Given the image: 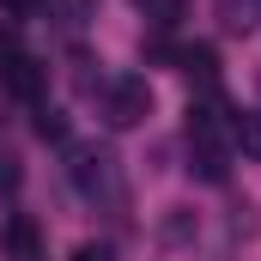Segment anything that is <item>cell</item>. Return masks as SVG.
<instances>
[{
    "label": "cell",
    "mask_w": 261,
    "mask_h": 261,
    "mask_svg": "<svg viewBox=\"0 0 261 261\" xmlns=\"http://www.w3.org/2000/svg\"><path fill=\"white\" fill-rule=\"evenodd\" d=\"M152 116V85L140 79V73H122V79H110L103 85V122L116 134H128V128H140Z\"/></svg>",
    "instance_id": "1"
},
{
    "label": "cell",
    "mask_w": 261,
    "mask_h": 261,
    "mask_svg": "<svg viewBox=\"0 0 261 261\" xmlns=\"http://www.w3.org/2000/svg\"><path fill=\"white\" fill-rule=\"evenodd\" d=\"M73 182H79V195L85 200H122V176H116V158L110 152H79L73 158Z\"/></svg>",
    "instance_id": "2"
},
{
    "label": "cell",
    "mask_w": 261,
    "mask_h": 261,
    "mask_svg": "<svg viewBox=\"0 0 261 261\" xmlns=\"http://www.w3.org/2000/svg\"><path fill=\"white\" fill-rule=\"evenodd\" d=\"M0 243H6L12 261H43V231H37L31 213H12V219L0 225Z\"/></svg>",
    "instance_id": "3"
},
{
    "label": "cell",
    "mask_w": 261,
    "mask_h": 261,
    "mask_svg": "<svg viewBox=\"0 0 261 261\" xmlns=\"http://www.w3.org/2000/svg\"><path fill=\"white\" fill-rule=\"evenodd\" d=\"M189 170L200 182H225L231 176V140H189Z\"/></svg>",
    "instance_id": "4"
},
{
    "label": "cell",
    "mask_w": 261,
    "mask_h": 261,
    "mask_svg": "<svg viewBox=\"0 0 261 261\" xmlns=\"http://www.w3.org/2000/svg\"><path fill=\"white\" fill-rule=\"evenodd\" d=\"M0 85H6L12 97L37 103V97H43V85H49V67H43V61H31V55H18V67H12V73H6Z\"/></svg>",
    "instance_id": "5"
},
{
    "label": "cell",
    "mask_w": 261,
    "mask_h": 261,
    "mask_svg": "<svg viewBox=\"0 0 261 261\" xmlns=\"http://www.w3.org/2000/svg\"><path fill=\"white\" fill-rule=\"evenodd\" d=\"M176 67H182L195 85H206V91H213V79H219V55H213V43H189V49H176Z\"/></svg>",
    "instance_id": "6"
},
{
    "label": "cell",
    "mask_w": 261,
    "mask_h": 261,
    "mask_svg": "<svg viewBox=\"0 0 261 261\" xmlns=\"http://www.w3.org/2000/svg\"><path fill=\"white\" fill-rule=\"evenodd\" d=\"M231 146H237L243 158H255V164H261V110H243V116H237V128H231Z\"/></svg>",
    "instance_id": "7"
},
{
    "label": "cell",
    "mask_w": 261,
    "mask_h": 261,
    "mask_svg": "<svg viewBox=\"0 0 261 261\" xmlns=\"http://www.w3.org/2000/svg\"><path fill=\"white\" fill-rule=\"evenodd\" d=\"M219 18H225V31H255L261 0H219Z\"/></svg>",
    "instance_id": "8"
},
{
    "label": "cell",
    "mask_w": 261,
    "mask_h": 261,
    "mask_svg": "<svg viewBox=\"0 0 261 261\" xmlns=\"http://www.w3.org/2000/svg\"><path fill=\"white\" fill-rule=\"evenodd\" d=\"M195 231H200V225H195V213H189V206H170V213H164V225H158V237H164V243H189Z\"/></svg>",
    "instance_id": "9"
},
{
    "label": "cell",
    "mask_w": 261,
    "mask_h": 261,
    "mask_svg": "<svg viewBox=\"0 0 261 261\" xmlns=\"http://www.w3.org/2000/svg\"><path fill=\"white\" fill-rule=\"evenodd\" d=\"M37 134H43V140H67V122H61V110H37Z\"/></svg>",
    "instance_id": "10"
},
{
    "label": "cell",
    "mask_w": 261,
    "mask_h": 261,
    "mask_svg": "<svg viewBox=\"0 0 261 261\" xmlns=\"http://www.w3.org/2000/svg\"><path fill=\"white\" fill-rule=\"evenodd\" d=\"M12 67H18V37H12V31H0V79H6Z\"/></svg>",
    "instance_id": "11"
},
{
    "label": "cell",
    "mask_w": 261,
    "mask_h": 261,
    "mask_svg": "<svg viewBox=\"0 0 261 261\" xmlns=\"http://www.w3.org/2000/svg\"><path fill=\"white\" fill-rule=\"evenodd\" d=\"M73 261H116V255H110L103 243H79V249H73Z\"/></svg>",
    "instance_id": "12"
},
{
    "label": "cell",
    "mask_w": 261,
    "mask_h": 261,
    "mask_svg": "<svg viewBox=\"0 0 261 261\" xmlns=\"http://www.w3.org/2000/svg\"><path fill=\"white\" fill-rule=\"evenodd\" d=\"M12 189H18V164H12V158H0V195H12Z\"/></svg>",
    "instance_id": "13"
},
{
    "label": "cell",
    "mask_w": 261,
    "mask_h": 261,
    "mask_svg": "<svg viewBox=\"0 0 261 261\" xmlns=\"http://www.w3.org/2000/svg\"><path fill=\"white\" fill-rule=\"evenodd\" d=\"M6 6H12V12H31V6H37V0H6Z\"/></svg>",
    "instance_id": "14"
}]
</instances>
